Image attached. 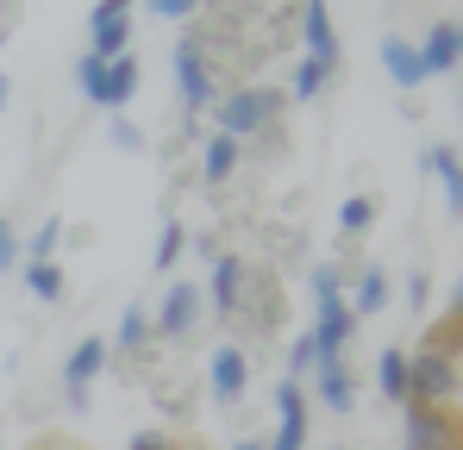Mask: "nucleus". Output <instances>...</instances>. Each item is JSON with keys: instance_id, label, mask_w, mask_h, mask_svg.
<instances>
[{"instance_id": "obj_18", "label": "nucleus", "mask_w": 463, "mask_h": 450, "mask_svg": "<svg viewBox=\"0 0 463 450\" xmlns=\"http://www.w3.org/2000/svg\"><path fill=\"white\" fill-rule=\"evenodd\" d=\"M201 175H207V182H213V188H220V182H232V175H238V145H232L226 132H213V138H207V145H201Z\"/></svg>"}, {"instance_id": "obj_14", "label": "nucleus", "mask_w": 463, "mask_h": 450, "mask_svg": "<svg viewBox=\"0 0 463 450\" xmlns=\"http://www.w3.org/2000/svg\"><path fill=\"white\" fill-rule=\"evenodd\" d=\"M295 25H301V38H307V57H313V63H326V70L338 75V32H332V13H326L319 0H307Z\"/></svg>"}, {"instance_id": "obj_33", "label": "nucleus", "mask_w": 463, "mask_h": 450, "mask_svg": "<svg viewBox=\"0 0 463 450\" xmlns=\"http://www.w3.org/2000/svg\"><path fill=\"white\" fill-rule=\"evenodd\" d=\"M126 450H175V445H169L163 432H138V438H132V445H126Z\"/></svg>"}, {"instance_id": "obj_38", "label": "nucleus", "mask_w": 463, "mask_h": 450, "mask_svg": "<svg viewBox=\"0 0 463 450\" xmlns=\"http://www.w3.org/2000/svg\"><path fill=\"white\" fill-rule=\"evenodd\" d=\"M332 450H338V445H332Z\"/></svg>"}, {"instance_id": "obj_21", "label": "nucleus", "mask_w": 463, "mask_h": 450, "mask_svg": "<svg viewBox=\"0 0 463 450\" xmlns=\"http://www.w3.org/2000/svg\"><path fill=\"white\" fill-rule=\"evenodd\" d=\"M345 300H351V313H357V319H364V313H383V306H388V276L370 263V269L357 276V288H351Z\"/></svg>"}, {"instance_id": "obj_20", "label": "nucleus", "mask_w": 463, "mask_h": 450, "mask_svg": "<svg viewBox=\"0 0 463 450\" xmlns=\"http://www.w3.org/2000/svg\"><path fill=\"white\" fill-rule=\"evenodd\" d=\"M151 338H156V332H151V313H145V306H126V313H119V332H113V344H107V351H126V357H138Z\"/></svg>"}, {"instance_id": "obj_1", "label": "nucleus", "mask_w": 463, "mask_h": 450, "mask_svg": "<svg viewBox=\"0 0 463 450\" xmlns=\"http://www.w3.org/2000/svg\"><path fill=\"white\" fill-rule=\"evenodd\" d=\"M407 407H458V306L445 332H432L420 351H407Z\"/></svg>"}, {"instance_id": "obj_17", "label": "nucleus", "mask_w": 463, "mask_h": 450, "mask_svg": "<svg viewBox=\"0 0 463 450\" xmlns=\"http://www.w3.org/2000/svg\"><path fill=\"white\" fill-rule=\"evenodd\" d=\"M426 169L439 175V188H445V207L458 213V201H463V169H458V145H426Z\"/></svg>"}, {"instance_id": "obj_19", "label": "nucleus", "mask_w": 463, "mask_h": 450, "mask_svg": "<svg viewBox=\"0 0 463 450\" xmlns=\"http://www.w3.org/2000/svg\"><path fill=\"white\" fill-rule=\"evenodd\" d=\"M376 388H383L388 407H407V351L388 344L383 357H376Z\"/></svg>"}, {"instance_id": "obj_15", "label": "nucleus", "mask_w": 463, "mask_h": 450, "mask_svg": "<svg viewBox=\"0 0 463 450\" xmlns=\"http://www.w3.org/2000/svg\"><path fill=\"white\" fill-rule=\"evenodd\" d=\"M313 394H319V407L351 413L357 407V375H351V363H319L313 370Z\"/></svg>"}, {"instance_id": "obj_29", "label": "nucleus", "mask_w": 463, "mask_h": 450, "mask_svg": "<svg viewBox=\"0 0 463 450\" xmlns=\"http://www.w3.org/2000/svg\"><path fill=\"white\" fill-rule=\"evenodd\" d=\"M6 269H19V231H13V220H0V276Z\"/></svg>"}, {"instance_id": "obj_8", "label": "nucleus", "mask_w": 463, "mask_h": 450, "mask_svg": "<svg viewBox=\"0 0 463 450\" xmlns=\"http://www.w3.org/2000/svg\"><path fill=\"white\" fill-rule=\"evenodd\" d=\"M263 450H307V394H301V381H276V438H263Z\"/></svg>"}, {"instance_id": "obj_26", "label": "nucleus", "mask_w": 463, "mask_h": 450, "mask_svg": "<svg viewBox=\"0 0 463 450\" xmlns=\"http://www.w3.org/2000/svg\"><path fill=\"white\" fill-rule=\"evenodd\" d=\"M319 370V351H313V338L301 332V338H288V375L282 381H301V375H313Z\"/></svg>"}, {"instance_id": "obj_34", "label": "nucleus", "mask_w": 463, "mask_h": 450, "mask_svg": "<svg viewBox=\"0 0 463 450\" xmlns=\"http://www.w3.org/2000/svg\"><path fill=\"white\" fill-rule=\"evenodd\" d=\"M232 450H263V438H238V445H232Z\"/></svg>"}, {"instance_id": "obj_12", "label": "nucleus", "mask_w": 463, "mask_h": 450, "mask_svg": "<svg viewBox=\"0 0 463 450\" xmlns=\"http://www.w3.org/2000/svg\"><path fill=\"white\" fill-rule=\"evenodd\" d=\"M401 450H458V419L445 407H407V445Z\"/></svg>"}, {"instance_id": "obj_31", "label": "nucleus", "mask_w": 463, "mask_h": 450, "mask_svg": "<svg viewBox=\"0 0 463 450\" xmlns=\"http://www.w3.org/2000/svg\"><path fill=\"white\" fill-rule=\"evenodd\" d=\"M426 300H432V276L413 269V276H407V306H426Z\"/></svg>"}, {"instance_id": "obj_3", "label": "nucleus", "mask_w": 463, "mask_h": 450, "mask_svg": "<svg viewBox=\"0 0 463 450\" xmlns=\"http://www.w3.org/2000/svg\"><path fill=\"white\" fill-rule=\"evenodd\" d=\"M169 70H175V94H182V119H194L201 107H213V51H207L201 32H188L169 51Z\"/></svg>"}, {"instance_id": "obj_11", "label": "nucleus", "mask_w": 463, "mask_h": 450, "mask_svg": "<svg viewBox=\"0 0 463 450\" xmlns=\"http://www.w3.org/2000/svg\"><path fill=\"white\" fill-rule=\"evenodd\" d=\"M458 51H463V25H458V19H432V32L413 44L420 75H451V70H458Z\"/></svg>"}, {"instance_id": "obj_24", "label": "nucleus", "mask_w": 463, "mask_h": 450, "mask_svg": "<svg viewBox=\"0 0 463 450\" xmlns=\"http://www.w3.org/2000/svg\"><path fill=\"white\" fill-rule=\"evenodd\" d=\"M326 81H332V70H326V63H313V57H301V63L288 70V88H295V100H313Z\"/></svg>"}, {"instance_id": "obj_25", "label": "nucleus", "mask_w": 463, "mask_h": 450, "mask_svg": "<svg viewBox=\"0 0 463 450\" xmlns=\"http://www.w3.org/2000/svg\"><path fill=\"white\" fill-rule=\"evenodd\" d=\"M57 244H63V220H44V225H38V238H32L19 257H25V263H57Z\"/></svg>"}, {"instance_id": "obj_16", "label": "nucleus", "mask_w": 463, "mask_h": 450, "mask_svg": "<svg viewBox=\"0 0 463 450\" xmlns=\"http://www.w3.org/2000/svg\"><path fill=\"white\" fill-rule=\"evenodd\" d=\"M383 70H388V81L407 88V94L426 81V75H420V57H413V38H401V32H388V38H383Z\"/></svg>"}, {"instance_id": "obj_30", "label": "nucleus", "mask_w": 463, "mask_h": 450, "mask_svg": "<svg viewBox=\"0 0 463 450\" xmlns=\"http://www.w3.org/2000/svg\"><path fill=\"white\" fill-rule=\"evenodd\" d=\"M113 145H119V150H145V126H132V119H113Z\"/></svg>"}, {"instance_id": "obj_23", "label": "nucleus", "mask_w": 463, "mask_h": 450, "mask_svg": "<svg viewBox=\"0 0 463 450\" xmlns=\"http://www.w3.org/2000/svg\"><path fill=\"white\" fill-rule=\"evenodd\" d=\"M370 225H376V201H370V194H351V201L338 207V231H345V238H364Z\"/></svg>"}, {"instance_id": "obj_36", "label": "nucleus", "mask_w": 463, "mask_h": 450, "mask_svg": "<svg viewBox=\"0 0 463 450\" xmlns=\"http://www.w3.org/2000/svg\"><path fill=\"white\" fill-rule=\"evenodd\" d=\"M6 94H13V88H6V75H0V107H6Z\"/></svg>"}, {"instance_id": "obj_22", "label": "nucleus", "mask_w": 463, "mask_h": 450, "mask_svg": "<svg viewBox=\"0 0 463 450\" xmlns=\"http://www.w3.org/2000/svg\"><path fill=\"white\" fill-rule=\"evenodd\" d=\"M25 295L57 306V300H63V269H57V263H25Z\"/></svg>"}, {"instance_id": "obj_27", "label": "nucleus", "mask_w": 463, "mask_h": 450, "mask_svg": "<svg viewBox=\"0 0 463 450\" xmlns=\"http://www.w3.org/2000/svg\"><path fill=\"white\" fill-rule=\"evenodd\" d=\"M307 282H313V306H319V300H338V295H345V276H338L332 263H319Z\"/></svg>"}, {"instance_id": "obj_13", "label": "nucleus", "mask_w": 463, "mask_h": 450, "mask_svg": "<svg viewBox=\"0 0 463 450\" xmlns=\"http://www.w3.org/2000/svg\"><path fill=\"white\" fill-rule=\"evenodd\" d=\"M207 381H213V400H220V407H238V400H244V388H250V351L220 344V351H213Z\"/></svg>"}, {"instance_id": "obj_10", "label": "nucleus", "mask_w": 463, "mask_h": 450, "mask_svg": "<svg viewBox=\"0 0 463 450\" xmlns=\"http://www.w3.org/2000/svg\"><path fill=\"white\" fill-rule=\"evenodd\" d=\"M107 344L100 338H81L76 351H70V363H63V400L76 407V413H88V388H94V375L107 370Z\"/></svg>"}, {"instance_id": "obj_9", "label": "nucleus", "mask_w": 463, "mask_h": 450, "mask_svg": "<svg viewBox=\"0 0 463 450\" xmlns=\"http://www.w3.org/2000/svg\"><path fill=\"white\" fill-rule=\"evenodd\" d=\"M201 313H207V300H201L194 282H169L163 306L151 313V332H163V338H188V332L201 325Z\"/></svg>"}, {"instance_id": "obj_6", "label": "nucleus", "mask_w": 463, "mask_h": 450, "mask_svg": "<svg viewBox=\"0 0 463 450\" xmlns=\"http://www.w3.org/2000/svg\"><path fill=\"white\" fill-rule=\"evenodd\" d=\"M313 351H319V363H345V351H351V338H357V313H351V300H319V319H313Z\"/></svg>"}, {"instance_id": "obj_35", "label": "nucleus", "mask_w": 463, "mask_h": 450, "mask_svg": "<svg viewBox=\"0 0 463 450\" xmlns=\"http://www.w3.org/2000/svg\"><path fill=\"white\" fill-rule=\"evenodd\" d=\"M38 450H76V445H70V438H57V445H38Z\"/></svg>"}, {"instance_id": "obj_2", "label": "nucleus", "mask_w": 463, "mask_h": 450, "mask_svg": "<svg viewBox=\"0 0 463 450\" xmlns=\"http://www.w3.org/2000/svg\"><path fill=\"white\" fill-rule=\"evenodd\" d=\"M282 107H288V94H282V88H232L226 100H213V113H220V132H226L232 145H238V138H257V132H269Z\"/></svg>"}, {"instance_id": "obj_37", "label": "nucleus", "mask_w": 463, "mask_h": 450, "mask_svg": "<svg viewBox=\"0 0 463 450\" xmlns=\"http://www.w3.org/2000/svg\"><path fill=\"white\" fill-rule=\"evenodd\" d=\"M0 450H6V445H0Z\"/></svg>"}, {"instance_id": "obj_28", "label": "nucleus", "mask_w": 463, "mask_h": 450, "mask_svg": "<svg viewBox=\"0 0 463 450\" xmlns=\"http://www.w3.org/2000/svg\"><path fill=\"white\" fill-rule=\"evenodd\" d=\"M182 244H188V231H182V225L169 220V225H163V238H156V263H163V269H169V263H175V257H182Z\"/></svg>"}, {"instance_id": "obj_5", "label": "nucleus", "mask_w": 463, "mask_h": 450, "mask_svg": "<svg viewBox=\"0 0 463 450\" xmlns=\"http://www.w3.org/2000/svg\"><path fill=\"white\" fill-rule=\"evenodd\" d=\"M88 57H94V63L132 57V13H126V0H100V6L88 13Z\"/></svg>"}, {"instance_id": "obj_4", "label": "nucleus", "mask_w": 463, "mask_h": 450, "mask_svg": "<svg viewBox=\"0 0 463 450\" xmlns=\"http://www.w3.org/2000/svg\"><path fill=\"white\" fill-rule=\"evenodd\" d=\"M76 81H81V94H88L94 107L119 113V107L138 94L145 70H138V57H119V63H94V57H81V63H76Z\"/></svg>"}, {"instance_id": "obj_7", "label": "nucleus", "mask_w": 463, "mask_h": 450, "mask_svg": "<svg viewBox=\"0 0 463 450\" xmlns=\"http://www.w3.org/2000/svg\"><path fill=\"white\" fill-rule=\"evenodd\" d=\"M201 300H207L220 319H232L238 306H250V263H244L238 250H220V257H213V282H207Z\"/></svg>"}, {"instance_id": "obj_32", "label": "nucleus", "mask_w": 463, "mask_h": 450, "mask_svg": "<svg viewBox=\"0 0 463 450\" xmlns=\"http://www.w3.org/2000/svg\"><path fill=\"white\" fill-rule=\"evenodd\" d=\"M156 19H194V0H151Z\"/></svg>"}]
</instances>
